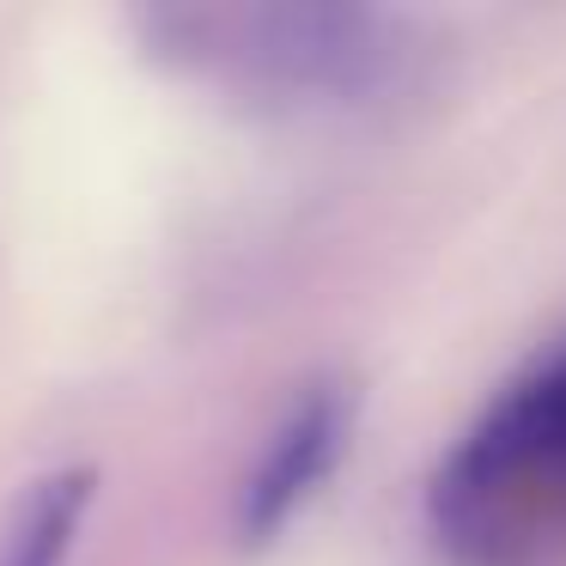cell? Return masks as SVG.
<instances>
[{
	"label": "cell",
	"instance_id": "cell-1",
	"mask_svg": "<svg viewBox=\"0 0 566 566\" xmlns=\"http://www.w3.org/2000/svg\"><path fill=\"white\" fill-rule=\"evenodd\" d=\"M159 62L256 104H359L402 74L408 31L371 7H159L140 13Z\"/></svg>",
	"mask_w": 566,
	"mask_h": 566
},
{
	"label": "cell",
	"instance_id": "cell-2",
	"mask_svg": "<svg viewBox=\"0 0 566 566\" xmlns=\"http://www.w3.org/2000/svg\"><path fill=\"white\" fill-rule=\"evenodd\" d=\"M427 512L463 566H536L566 536V354L493 396L439 463Z\"/></svg>",
	"mask_w": 566,
	"mask_h": 566
},
{
	"label": "cell",
	"instance_id": "cell-4",
	"mask_svg": "<svg viewBox=\"0 0 566 566\" xmlns=\"http://www.w3.org/2000/svg\"><path fill=\"white\" fill-rule=\"evenodd\" d=\"M92 493H98L92 469H55L31 481V493L0 530V566H62L92 512Z\"/></svg>",
	"mask_w": 566,
	"mask_h": 566
},
{
	"label": "cell",
	"instance_id": "cell-3",
	"mask_svg": "<svg viewBox=\"0 0 566 566\" xmlns=\"http://www.w3.org/2000/svg\"><path fill=\"white\" fill-rule=\"evenodd\" d=\"M347 420H354V408H347L342 384H311V390L293 396V408L281 415V427L269 432L262 457L250 463L244 488H238L232 530L244 548H269L311 505V493L329 481L335 457L347 444Z\"/></svg>",
	"mask_w": 566,
	"mask_h": 566
}]
</instances>
